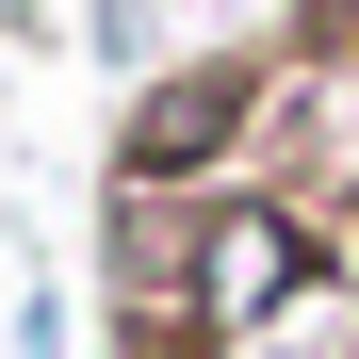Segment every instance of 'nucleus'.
<instances>
[{
    "mask_svg": "<svg viewBox=\"0 0 359 359\" xmlns=\"http://www.w3.org/2000/svg\"><path fill=\"white\" fill-rule=\"evenodd\" d=\"M278 131V66L262 49H229V66H180L147 114H131V163H114V196H229V147H262Z\"/></svg>",
    "mask_w": 359,
    "mask_h": 359,
    "instance_id": "2",
    "label": "nucleus"
},
{
    "mask_svg": "<svg viewBox=\"0 0 359 359\" xmlns=\"http://www.w3.org/2000/svg\"><path fill=\"white\" fill-rule=\"evenodd\" d=\"M17 359H66V327H49V294H33V311H17Z\"/></svg>",
    "mask_w": 359,
    "mask_h": 359,
    "instance_id": "3",
    "label": "nucleus"
},
{
    "mask_svg": "<svg viewBox=\"0 0 359 359\" xmlns=\"http://www.w3.org/2000/svg\"><path fill=\"white\" fill-rule=\"evenodd\" d=\"M343 262H359V229H343Z\"/></svg>",
    "mask_w": 359,
    "mask_h": 359,
    "instance_id": "4",
    "label": "nucleus"
},
{
    "mask_svg": "<svg viewBox=\"0 0 359 359\" xmlns=\"http://www.w3.org/2000/svg\"><path fill=\"white\" fill-rule=\"evenodd\" d=\"M327 278V229L278 196V180H229V196H180V343L262 359Z\"/></svg>",
    "mask_w": 359,
    "mask_h": 359,
    "instance_id": "1",
    "label": "nucleus"
}]
</instances>
